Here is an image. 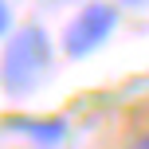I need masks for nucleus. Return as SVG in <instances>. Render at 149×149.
I'll list each match as a JSON object with an SVG mask.
<instances>
[{
    "label": "nucleus",
    "mask_w": 149,
    "mask_h": 149,
    "mask_svg": "<svg viewBox=\"0 0 149 149\" xmlns=\"http://www.w3.org/2000/svg\"><path fill=\"white\" fill-rule=\"evenodd\" d=\"M8 126H12L16 134L31 137V141H36V145H43V149L59 145L63 137H67V122H63V118H12Z\"/></svg>",
    "instance_id": "nucleus-3"
},
{
    "label": "nucleus",
    "mask_w": 149,
    "mask_h": 149,
    "mask_svg": "<svg viewBox=\"0 0 149 149\" xmlns=\"http://www.w3.org/2000/svg\"><path fill=\"white\" fill-rule=\"evenodd\" d=\"M114 28H118V8L106 4V0H90V4L67 24V31H63V55H67V59H86V55H94L98 47L114 36Z\"/></svg>",
    "instance_id": "nucleus-2"
},
{
    "label": "nucleus",
    "mask_w": 149,
    "mask_h": 149,
    "mask_svg": "<svg viewBox=\"0 0 149 149\" xmlns=\"http://www.w3.org/2000/svg\"><path fill=\"white\" fill-rule=\"evenodd\" d=\"M51 71V39L39 24H28V28L12 31V39L4 43V55H0V86L4 94L24 98L39 86Z\"/></svg>",
    "instance_id": "nucleus-1"
},
{
    "label": "nucleus",
    "mask_w": 149,
    "mask_h": 149,
    "mask_svg": "<svg viewBox=\"0 0 149 149\" xmlns=\"http://www.w3.org/2000/svg\"><path fill=\"white\" fill-rule=\"evenodd\" d=\"M130 149H149V134H141V137H137V141L130 145Z\"/></svg>",
    "instance_id": "nucleus-5"
},
{
    "label": "nucleus",
    "mask_w": 149,
    "mask_h": 149,
    "mask_svg": "<svg viewBox=\"0 0 149 149\" xmlns=\"http://www.w3.org/2000/svg\"><path fill=\"white\" fill-rule=\"evenodd\" d=\"M12 36V8H8V0H0V39Z\"/></svg>",
    "instance_id": "nucleus-4"
},
{
    "label": "nucleus",
    "mask_w": 149,
    "mask_h": 149,
    "mask_svg": "<svg viewBox=\"0 0 149 149\" xmlns=\"http://www.w3.org/2000/svg\"><path fill=\"white\" fill-rule=\"evenodd\" d=\"M122 4H130V8H149V0H122Z\"/></svg>",
    "instance_id": "nucleus-6"
}]
</instances>
